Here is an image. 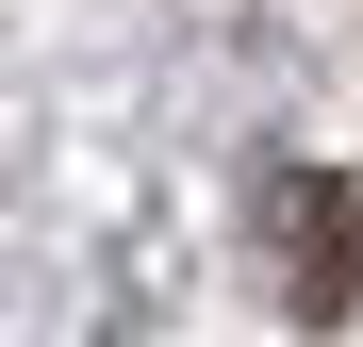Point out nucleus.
<instances>
[{"instance_id":"obj_1","label":"nucleus","mask_w":363,"mask_h":347,"mask_svg":"<svg viewBox=\"0 0 363 347\" xmlns=\"http://www.w3.org/2000/svg\"><path fill=\"white\" fill-rule=\"evenodd\" d=\"M281 281H297V314H347V199L330 182H281Z\"/></svg>"}]
</instances>
